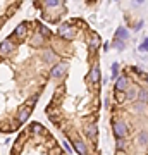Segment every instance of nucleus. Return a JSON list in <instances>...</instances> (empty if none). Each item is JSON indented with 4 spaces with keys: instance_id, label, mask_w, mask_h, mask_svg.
I'll use <instances>...</instances> for the list:
<instances>
[{
    "instance_id": "obj_21",
    "label": "nucleus",
    "mask_w": 148,
    "mask_h": 155,
    "mask_svg": "<svg viewBox=\"0 0 148 155\" xmlns=\"http://www.w3.org/2000/svg\"><path fill=\"white\" fill-rule=\"evenodd\" d=\"M40 33L43 35V36H50V35H52V33H50V29L47 28V26H40Z\"/></svg>"
},
{
    "instance_id": "obj_7",
    "label": "nucleus",
    "mask_w": 148,
    "mask_h": 155,
    "mask_svg": "<svg viewBox=\"0 0 148 155\" xmlns=\"http://www.w3.org/2000/svg\"><path fill=\"white\" fill-rule=\"evenodd\" d=\"M127 83H129V79H127L126 76H121L115 79V90L117 91H124V90H127Z\"/></svg>"
},
{
    "instance_id": "obj_12",
    "label": "nucleus",
    "mask_w": 148,
    "mask_h": 155,
    "mask_svg": "<svg viewBox=\"0 0 148 155\" xmlns=\"http://www.w3.org/2000/svg\"><path fill=\"white\" fill-rule=\"evenodd\" d=\"M115 38H119V40H127V38H129V33H127V29H126V28H119L117 31H115Z\"/></svg>"
},
{
    "instance_id": "obj_5",
    "label": "nucleus",
    "mask_w": 148,
    "mask_h": 155,
    "mask_svg": "<svg viewBox=\"0 0 148 155\" xmlns=\"http://www.w3.org/2000/svg\"><path fill=\"white\" fill-rule=\"evenodd\" d=\"M84 131H86V136L91 140V141H97V134H98V127H97V124H88Z\"/></svg>"
},
{
    "instance_id": "obj_20",
    "label": "nucleus",
    "mask_w": 148,
    "mask_h": 155,
    "mask_svg": "<svg viewBox=\"0 0 148 155\" xmlns=\"http://www.w3.org/2000/svg\"><path fill=\"white\" fill-rule=\"evenodd\" d=\"M114 45L117 47L119 50H124V40H119V38H114Z\"/></svg>"
},
{
    "instance_id": "obj_16",
    "label": "nucleus",
    "mask_w": 148,
    "mask_h": 155,
    "mask_svg": "<svg viewBox=\"0 0 148 155\" xmlns=\"http://www.w3.org/2000/svg\"><path fill=\"white\" fill-rule=\"evenodd\" d=\"M138 143L141 145V147H146L148 145V133H141L138 136Z\"/></svg>"
},
{
    "instance_id": "obj_24",
    "label": "nucleus",
    "mask_w": 148,
    "mask_h": 155,
    "mask_svg": "<svg viewBox=\"0 0 148 155\" xmlns=\"http://www.w3.org/2000/svg\"><path fill=\"white\" fill-rule=\"evenodd\" d=\"M122 147H124V141H122V140H119V141H117V148L122 150Z\"/></svg>"
},
{
    "instance_id": "obj_18",
    "label": "nucleus",
    "mask_w": 148,
    "mask_h": 155,
    "mask_svg": "<svg viewBox=\"0 0 148 155\" xmlns=\"http://www.w3.org/2000/svg\"><path fill=\"white\" fill-rule=\"evenodd\" d=\"M117 76H119V64L114 62V64H112V79H115Z\"/></svg>"
},
{
    "instance_id": "obj_4",
    "label": "nucleus",
    "mask_w": 148,
    "mask_h": 155,
    "mask_svg": "<svg viewBox=\"0 0 148 155\" xmlns=\"http://www.w3.org/2000/svg\"><path fill=\"white\" fill-rule=\"evenodd\" d=\"M14 50V43H12V38H7L0 43V55H7Z\"/></svg>"
},
{
    "instance_id": "obj_25",
    "label": "nucleus",
    "mask_w": 148,
    "mask_h": 155,
    "mask_svg": "<svg viewBox=\"0 0 148 155\" xmlns=\"http://www.w3.org/2000/svg\"><path fill=\"white\" fill-rule=\"evenodd\" d=\"M131 71H134L136 74H141V69L140 67H131Z\"/></svg>"
},
{
    "instance_id": "obj_22",
    "label": "nucleus",
    "mask_w": 148,
    "mask_h": 155,
    "mask_svg": "<svg viewBox=\"0 0 148 155\" xmlns=\"http://www.w3.org/2000/svg\"><path fill=\"white\" fill-rule=\"evenodd\" d=\"M140 52H148V38H145V41L140 45Z\"/></svg>"
},
{
    "instance_id": "obj_9",
    "label": "nucleus",
    "mask_w": 148,
    "mask_h": 155,
    "mask_svg": "<svg viewBox=\"0 0 148 155\" xmlns=\"http://www.w3.org/2000/svg\"><path fill=\"white\" fill-rule=\"evenodd\" d=\"M90 81H91L93 84H97L100 81V69H98V66L91 67V71H90Z\"/></svg>"
},
{
    "instance_id": "obj_11",
    "label": "nucleus",
    "mask_w": 148,
    "mask_h": 155,
    "mask_svg": "<svg viewBox=\"0 0 148 155\" xmlns=\"http://www.w3.org/2000/svg\"><path fill=\"white\" fill-rule=\"evenodd\" d=\"M43 41H45V36L41 33H36L33 38H31V45H33V47H41Z\"/></svg>"
},
{
    "instance_id": "obj_1",
    "label": "nucleus",
    "mask_w": 148,
    "mask_h": 155,
    "mask_svg": "<svg viewBox=\"0 0 148 155\" xmlns=\"http://www.w3.org/2000/svg\"><path fill=\"white\" fill-rule=\"evenodd\" d=\"M57 35H59V36H64V38H67V40H72V38H74V29L71 28V24H69V22H64V24L59 26Z\"/></svg>"
},
{
    "instance_id": "obj_14",
    "label": "nucleus",
    "mask_w": 148,
    "mask_h": 155,
    "mask_svg": "<svg viewBox=\"0 0 148 155\" xmlns=\"http://www.w3.org/2000/svg\"><path fill=\"white\" fill-rule=\"evenodd\" d=\"M29 131H31V133H43V127H41V124H40V122H33V124H31V126H29Z\"/></svg>"
},
{
    "instance_id": "obj_8",
    "label": "nucleus",
    "mask_w": 148,
    "mask_h": 155,
    "mask_svg": "<svg viewBox=\"0 0 148 155\" xmlns=\"http://www.w3.org/2000/svg\"><path fill=\"white\" fill-rule=\"evenodd\" d=\"M72 145H74V150H76L77 153H81V155L88 153V147L84 145V141H83V140H74V141H72Z\"/></svg>"
},
{
    "instance_id": "obj_19",
    "label": "nucleus",
    "mask_w": 148,
    "mask_h": 155,
    "mask_svg": "<svg viewBox=\"0 0 148 155\" xmlns=\"http://www.w3.org/2000/svg\"><path fill=\"white\" fill-rule=\"evenodd\" d=\"M61 4V0H45V5L47 7H57Z\"/></svg>"
},
{
    "instance_id": "obj_15",
    "label": "nucleus",
    "mask_w": 148,
    "mask_h": 155,
    "mask_svg": "<svg viewBox=\"0 0 148 155\" xmlns=\"http://www.w3.org/2000/svg\"><path fill=\"white\" fill-rule=\"evenodd\" d=\"M98 47H100V38L97 36V35H95V36H93V40L90 41V48H91V52H95V50L98 48Z\"/></svg>"
},
{
    "instance_id": "obj_26",
    "label": "nucleus",
    "mask_w": 148,
    "mask_h": 155,
    "mask_svg": "<svg viewBox=\"0 0 148 155\" xmlns=\"http://www.w3.org/2000/svg\"><path fill=\"white\" fill-rule=\"evenodd\" d=\"M136 2H138V4H143V2H145V0H136Z\"/></svg>"
},
{
    "instance_id": "obj_13",
    "label": "nucleus",
    "mask_w": 148,
    "mask_h": 155,
    "mask_svg": "<svg viewBox=\"0 0 148 155\" xmlns=\"http://www.w3.org/2000/svg\"><path fill=\"white\" fill-rule=\"evenodd\" d=\"M138 100L143 102V104H146L148 102V90H140L138 91Z\"/></svg>"
},
{
    "instance_id": "obj_10",
    "label": "nucleus",
    "mask_w": 148,
    "mask_h": 155,
    "mask_svg": "<svg viewBox=\"0 0 148 155\" xmlns=\"http://www.w3.org/2000/svg\"><path fill=\"white\" fill-rule=\"evenodd\" d=\"M28 29H26V22H22V24H19L16 29H14V36H17L19 40H22L24 36H26Z\"/></svg>"
},
{
    "instance_id": "obj_6",
    "label": "nucleus",
    "mask_w": 148,
    "mask_h": 155,
    "mask_svg": "<svg viewBox=\"0 0 148 155\" xmlns=\"http://www.w3.org/2000/svg\"><path fill=\"white\" fill-rule=\"evenodd\" d=\"M66 69H67V66H66V64H57V66H55L54 69H52V72H50V76H52V78H57V79H59L61 76H64V72H66Z\"/></svg>"
},
{
    "instance_id": "obj_23",
    "label": "nucleus",
    "mask_w": 148,
    "mask_h": 155,
    "mask_svg": "<svg viewBox=\"0 0 148 155\" xmlns=\"http://www.w3.org/2000/svg\"><path fill=\"white\" fill-rule=\"evenodd\" d=\"M45 61H52V59H54V54H52V52H45Z\"/></svg>"
},
{
    "instance_id": "obj_2",
    "label": "nucleus",
    "mask_w": 148,
    "mask_h": 155,
    "mask_svg": "<svg viewBox=\"0 0 148 155\" xmlns=\"http://www.w3.org/2000/svg\"><path fill=\"white\" fill-rule=\"evenodd\" d=\"M29 116H31V107L29 105H24L22 109H19V112H17V124H24L29 119Z\"/></svg>"
},
{
    "instance_id": "obj_17",
    "label": "nucleus",
    "mask_w": 148,
    "mask_h": 155,
    "mask_svg": "<svg viewBox=\"0 0 148 155\" xmlns=\"http://www.w3.org/2000/svg\"><path fill=\"white\" fill-rule=\"evenodd\" d=\"M126 98L127 100H136L138 98V91H136V90H127Z\"/></svg>"
},
{
    "instance_id": "obj_27",
    "label": "nucleus",
    "mask_w": 148,
    "mask_h": 155,
    "mask_svg": "<svg viewBox=\"0 0 148 155\" xmlns=\"http://www.w3.org/2000/svg\"><path fill=\"white\" fill-rule=\"evenodd\" d=\"M146 79H148V78H146Z\"/></svg>"
},
{
    "instance_id": "obj_3",
    "label": "nucleus",
    "mask_w": 148,
    "mask_h": 155,
    "mask_svg": "<svg viewBox=\"0 0 148 155\" xmlns=\"http://www.w3.org/2000/svg\"><path fill=\"white\" fill-rule=\"evenodd\" d=\"M127 134V126L124 124V122H115L114 124V136L115 138H124Z\"/></svg>"
}]
</instances>
